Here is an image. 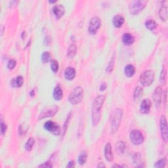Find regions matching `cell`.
<instances>
[{
  "label": "cell",
  "mask_w": 168,
  "mask_h": 168,
  "mask_svg": "<svg viewBox=\"0 0 168 168\" xmlns=\"http://www.w3.org/2000/svg\"><path fill=\"white\" fill-rule=\"evenodd\" d=\"M152 106V103L151 100L148 99H145L141 103L140 107V110L142 114H148V113L151 110V108Z\"/></svg>",
  "instance_id": "obj_13"
},
{
  "label": "cell",
  "mask_w": 168,
  "mask_h": 168,
  "mask_svg": "<svg viewBox=\"0 0 168 168\" xmlns=\"http://www.w3.org/2000/svg\"><path fill=\"white\" fill-rule=\"evenodd\" d=\"M16 65H17L16 61L14 60V59H11L9 61V62H8L7 68L9 70H13L15 67Z\"/></svg>",
  "instance_id": "obj_34"
},
{
  "label": "cell",
  "mask_w": 168,
  "mask_h": 168,
  "mask_svg": "<svg viewBox=\"0 0 168 168\" xmlns=\"http://www.w3.org/2000/svg\"><path fill=\"white\" fill-rule=\"evenodd\" d=\"M76 72L73 67H68L65 71V77L67 80H72L75 78Z\"/></svg>",
  "instance_id": "obj_15"
},
{
  "label": "cell",
  "mask_w": 168,
  "mask_h": 168,
  "mask_svg": "<svg viewBox=\"0 0 168 168\" xmlns=\"http://www.w3.org/2000/svg\"><path fill=\"white\" fill-rule=\"evenodd\" d=\"M125 75L128 77V78H131L134 76L135 73V68L132 65H128L124 69Z\"/></svg>",
  "instance_id": "obj_22"
},
{
  "label": "cell",
  "mask_w": 168,
  "mask_h": 168,
  "mask_svg": "<svg viewBox=\"0 0 168 168\" xmlns=\"http://www.w3.org/2000/svg\"><path fill=\"white\" fill-rule=\"evenodd\" d=\"M143 93V89L141 87H140V86H138L135 88V90L134 91V95H133V98L135 101H138L140 99V97H142Z\"/></svg>",
  "instance_id": "obj_25"
},
{
  "label": "cell",
  "mask_w": 168,
  "mask_h": 168,
  "mask_svg": "<svg viewBox=\"0 0 168 168\" xmlns=\"http://www.w3.org/2000/svg\"><path fill=\"white\" fill-rule=\"evenodd\" d=\"M160 125V131H161L162 139L163 140V141L165 143H167V139H168V128H167V119L165 116L162 115L161 116Z\"/></svg>",
  "instance_id": "obj_10"
},
{
  "label": "cell",
  "mask_w": 168,
  "mask_h": 168,
  "mask_svg": "<svg viewBox=\"0 0 168 168\" xmlns=\"http://www.w3.org/2000/svg\"><path fill=\"white\" fill-rule=\"evenodd\" d=\"M113 167H121V166H119V165H114L112 166Z\"/></svg>",
  "instance_id": "obj_40"
},
{
  "label": "cell",
  "mask_w": 168,
  "mask_h": 168,
  "mask_svg": "<svg viewBox=\"0 0 168 168\" xmlns=\"http://www.w3.org/2000/svg\"><path fill=\"white\" fill-rule=\"evenodd\" d=\"M53 166L51 163H50L49 162H45L43 164H41L39 166V167H52Z\"/></svg>",
  "instance_id": "obj_35"
},
{
  "label": "cell",
  "mask_w": 168,
  "mask_h": 168,
  "mask_svg": "<svg viewBox=\"0 0 168 168\" xmlns=\"http://www.w3.org/2000/svg\"><path fill=\"white\" fill-rule=\"evenodd\" d=\"M167 163V159L166 158H163L161 159V160H158L154 164V167L156 168H162L164 167Z\"/></svg>",
  "instance_id": "obj_30"
},
{
  "label": "cell",
  "mask_w": 168,
  "mask_h": 168,
  "mask_svg": "<svg viewBox=\"0 0 168 168\" xmlns=\"http://www.w3.org/2000/svg\"><path fill=\"white\" fill-rule=\"evenodd\" d=\"M58 110V107L57 106H49L44 108L43 110L40 113L39 116V120H42L45 118L52 117L54 116L57 114V112Z\"/></svg>",
  "instance_id": "obj_9"
},
{
  "label": "cell",
  "mask_w": 168,
  "mask_h": 168,
  "mask_svg": "<svg viewBox=\"0 0 168 168\" xmlns=\"http://www.w3.org/2000/svg\"><path fill=\"white\" fill-rule=\"evenodd\" d=\"M114 58H113L109 62V64L106 68V71L108 72H111L113 69H114Z\"/></svg>",
  "instance_id": "obj_32"
},
{
  "label": "cell",
  "mask_w": 168,
  "mask_h": 168,
  "mask_svg": "<svg viewBox=\"0 0 168 168\" xmlns=\"http://www.w3.org/2000/svg\"><path fill=\"white\" fill-rule=\"evenodd\" d=\"M104 156H105L106 160L108 162H112L114 160V155H113L112 145L110 143H107L104 150Z\"/></svg>",
  "instance_id": "obj_14"
},
{
  "label": "cell",
  "mask_w": 168,
  "mask_h": 168,
  "mask_svg": "<svg viewBox=\"0 0 168 168\" xmlns=\"http://www.w3.org/2000/svg\"><path fill=\"white\" fill-rule=\"evenodd\" d=\"M57 2L54 1V2H49V3H56Z\"/></svg>",
  "instance_id": "obj_41"
},
{
  "label": "cell",
  "mask_w": 168,
  "mask_h": 168,
  "mask_svg": "<svg viewBox=\"0 0 168 168\" xmlns=\"http://www.w3.org/2000/svg\"><path fill=\"white\" fill-rule=\"evenodd\" d=\"M145 26H146V28H148L149 30L152 31L157 28L158 24L156 23V22L155 21H154L152 19H149L145 22Z\"/></svg>",
  "instance_id": "obj_24"
},
{
  "label": "cell",
  "mask_w": 168,
  "mask_h": 168,
  "mask_svg": "<svg viewBox=\"0 0 168 168\" xmlns=\"http://www.w3.org/2000/svg\"><path fill=\"white\" fill-rule=\"evenodd\" d=\"M106 89V83H103L101 86H100V90L104 91Z\"/></svg>",
  "instance_id": "obj_38"
},
{
  "label": "cell",
  "mask_w": 168,
  "mask_h": 168,
  "mask_svg": "<svg viewBox=\"0 0 168 168\" xmlns=\"http://www.w3.org/2000/svg\"><path fill=\"white\" fill-rule=\"evenodd\" d=\"M106 166L103 163H99V165L97 166V167H105Z\"/></svg>",
  "instance_id": "obj_39"
},
{
  "label": "cell",
  "mask_w": 168,
  "mask_h": 168,
  "mask_svg": "<svg viewBox=\"0 0 168 168\" xmlns=\"http://www.w3.org/2000/svg\"><path fill=\"white\" fill-rule=\"evenodd\" d=\"M87 159H88L87 152H86L85 151H82L80 154V155L78 156V163L80 165L82 166V165L85 164L86 161H87Z\"/></svg>",
  "instance_id": "obj_26"
},
{
  "label": "cell",
  "mask_w": 168,
  "mask_h": 168,
  "mask_svg": "<svg viewBox=\"0 0 168 168\" xmlns=\"http://www.w3.org/2000/svg\"><path fill=\"white\" fill-rule=\"evenodd\" d=\"M105 99L106 97L104 95H99L93 101L91 111L92 124L93 126H97L99 123L100 119H101V109Z\"/></svg>",
  "instance_id": "obj_1"
},
{
  "label": "cell",
  "mask_w": 168,
  "mask_h": 168,
  "mask_svg": "<svg viewBox=\"0 0 168 168\" xmlns=\"http://www.w3.org/2000/svg\"><path fill=\"white\" fill-rule=\"evenodd\" d=\"M125 19L121 15H117L113 17L112 23L116 28H120L124 24Z\"/></svg>",
  "instance_id": "obj_16"
},
{
  "label": "cell",
  "mask_w": 168,
  "mask_h": 168,
  "mask_svg": "<svg viewBox=\"0 0 168 168\" xmlns=\"http://www.w3.org/2000/svg\"><path fill=\"white\" fill-rule=\"evenodd\" d=\"M24 78L21 76H19L16 78L13 79L11 81V84L14 88H20L23 85Z\"/></svg>",
  "instance_id": "obj_21"
},
{
  "label": "cell",
  "mask_w": 168,
  "mask_h": 168,
  "mask_svg": "<svg viewBox=\"0 0 168 168\" xmlns=\"http://www.w3.org/2000/svg\"><path fill=\"white\" fill-rule=\"evenodd\" d=\"M129 138L131 142L136 146L141 144L144 141V136L143 133L139 130L137 129L131 131Z\"/></svg>",
  "instance_id": "obj_6"
},
{
  "label": "cell",
  "mask_w": 168,
  "mask_h": 168,
  "mask_svg": "<svg viewBox=\"0 0 168 168\" xmlns=\"http://www.w3.org/2000/svg\"><path fill=\"white\" fill-rule=\"evenodd\" d=\"M75 162L74 161H70L68 163V165L66 166V167H74L75 166Z\"/></svg>",
  "instance_id": "obj_37"
},
{
  "label": "cell",
  "mask_w": 168,
  "mask_h": 168,
  "mask_svg": "<svg viewBox=\"0 0 168 168\" xmlns=\"http://www.w3.org/2000/svg\"><path fill=\"white\" fill-rule=\"evenodd\" d=\"M51 54L48 51H45L42 55V61L44 64L47 62H49L51 61Z\"/></svg>",
  "instance_id": "obj_28"
},
{
  "label": "cell",
  "mask_w": 168,
  "mask_h": 168,
  "mask_svg": "<svg viewBox=\"0 0 168 168\" xmlns=\"http://www.w3.org/2000/svg\"><path fill=\"white\" fill-rule=\"evenodd\" d=\"M167 15H168V9L167 6H163L160 9L159 11V16H160V19L166 22L167 20Z\"/></svg>",
  "instance_id": "obj_19"
},
{
  "label": "cell",
  "mask_w": 168,
  "mask_h": 168,
  "mask_svg": "<svg viewBox=\"0 0 168 168\" xmlns=\"http://www.w3.org/2000/svg\"><path fill=\"white\" fill-rule=\"evenodd\" d=\"M162 95H163V91L160 86H158L154 90V94H153V100L154 104L156 108H160L162 101Z\"/></svg>",
  "instance_id": "obj_11"
},
{
  "label": "cell",
  "mask_w": 168,
  "mask_h": 168,
  "mask_svg": "<svg viewBox=\"0 0 168 168\" xmlns=\"http://www.w3.org/2000/svg\"><path fill=\"white\" fill-rule=\"evenodd\" d=\"M166 78H167V72L166 70L163 69L160 77V81L162 85H165L166 84Z\"/></svg>",
  "instance_id": "obj_29"
},
{
  "label": "cell",
  "mask_w": 168,
  "mask_h": 168,
  "mask_svg": "<svg viewBox=\"0 0 168 168\" xmlns=\"http://www.w3.org/2000/svg\"><path fill=\"white\" fill-rule=\"evenodd\" d=\"M19 3V2H16V1H12L9 2V5H10V7H14L15 6H17V3Z\"/></svg>",
  "instance_id": "obj_36"
},
{
  "label": "cell",
  "mask_w": 168,
  "mask_h": 168,
  "mask_svg": "<svg viewBox=\"0 0 168 168\" xmlns=\"http://www.w3.org/2000/svg\"><path fill=\"white\" fill-rule=\"evenodd\" d=\"M35 143V140L34 138L30 137L27 140L26 143L25 144V149L27 151H30L32 149L34 144Z\"/></svg>",
  "instance_id": "obj_27"
},
{
  "label": "cell",
  "mask_w": 168,
  "mask_h": 168,
  "mask_svg": "<svg viewBox=\"0 0 168 168\" xmlns=\"http://www.w3.org/2000/svg\"><path fill=\"white\" fill-rule=\"evenodd\" d=\"M154 80V72L152 70H146L140 76V82L142 85H151Z\"/></svg>",
  "instance_id": "obj_5"
},
{
  "label": "cell",
  "mask_w": 168,
  "mask_h": 168,
  "mask_svg": "<svg viewBox=\"0 0 168 168\" xmlns=\"http://www.w3.org/2000/svg\"><path fill=\"white\" fill-rule=\"evenodd\" d=\"M63 97V92L62 88L60 85H57V87L54 89L53 91V98L56 101H60Z\"/></svg>",
  "instance_id": "obj_20"
},
{
  "label": "cell",
  "mask_w": 168,
  "mask_h": 168,
  "mask_svg": "<svg viewBox=\"0 0 168 168\" xmlns=\"http://www.w3.org/2000/svg\"><path fill=\"white\" fill-rule=\"evenodd\" d=\"M123 116L122 109L118 108L112 112L111 116V130L112 133H116L120 128V125Z\"/></svg>",
  "instance_id": "obj_2"
},
{
  "label": "cell",
  "mask_w": 168,
  "mask_h": 168,
  "mask_svg": "<svg viewBox=\"0 0 168 168\" xmlns=\"http://www.w3.org/2000/svg\"><path fill=\"white\" fill-rule=\"evenodd\" d=\"M7 126L6 124V123H4L3 120L2 119V120H1V134L2 135H5L6 131H7Z\"/></svg>",
  "instance_id": "obj_33"
},
{
  "label": "cell",
  "mask_w": 168,
  "mask_h": 168,
  "mask_svg": "<svg viewBox=\"0 0 168 168\" xmlns=\"http://www.w3.org/2000/svg\"><path fill=\"white\" fill-rule=\"evenodd\" d=\"M122 42L126 45H130L134 43L135 38L131 34L125 33L122 36Z\"/></svg>",
  "instance_id": "obj_17"
},
{
  "label": "cell",
  "mask_w": 168,
  "mask_h": 168,
  "mask_svg": "<svg viewBox=\"0 0 168 168\" xmlns=\"http://www.w3.org/2000/svg\"><path fill=\"white\" fill-rule=\"evenodd\" d=\"M148 2L144 0H135L132 1L129 6V10L130 14L133 15H138L146 7Z\"/></svg>",
  "instance_id": "obj_4"
},
{
  "label": "cell",
  "mask_w": 168,
  "mask_h": 168,
  "mask_svg": "<svg viewBox=\"0 0 168 168\" xmlns=\"http://www.w3.org/2000/svg\"><path fill=\"white\" fill-rule=\"evenodd\" d=\"M126 146L124 141H118L115 145V150L116 153L118 155H122L124 154L125 151Z\"/></svg>",
  "instance_id": "obj_18"
},
{
  "label": "cell",
  "mask_w": 168,
  "mask_h": 168,
  "mask_svg": "<svg viewBox=\"0 0 168 168\" xmlns=\"http://www.w3.org/2000/svg\"><path fill=\"white\" fill-rule=\"evenodd\" d=\"M77 52V47L74 43L71 44L67 50V57L69 58H74Z\"/></svg>",
  "instance_id": "obj_23"
},
{
  "label": "cell",
  "mask_w": 168,
  "mask_h": 168,
  "mask_svg": "<svg viewBox=\"0 0 168 168\" xmlns=\"http://www.w3.org/2000/svg\"><path fill=\"white\" fill-rule=\"evenodd\" d=\"M44 128L45 130L49 131V133L54 135H58L61 134V128L59 125H58L56 122H54L53 121H47L44 124Z\"/></svg>",
  "instance_id": "obj_7"
},
{
  "label": "cell",
  "mask_w": 168,
  "mask_h": 168,
  "mask_svg": "<svg viewBox=\"0 0 168 168\" xmlns=\"http://www.w3.org/2000/svg\"><path fill=\"white\" fill-rule=\"evenodd\" d=\"M101 20L97 17H93L89 22L88 27V32L92 35H94L97 32L98 30L101 28Z\"/></svg>",
  "instance_id": "obj_8"
},
{
  "label": "cell",
  "mask_w": 168,
  "mask_h": 168,
  "mask_svg": "<svg viewBox=\"0 0 168 168\" xmlns=\"http://www.w3.org/2000/svg\"><path fill=\"white\" fill-rule=\"evenodd\" d=\"M51 70L56 73V72H58V69H59V65H58V63L56 60H53L51 61Z\"/></svg>",
  "instance_id": "obj_31"
},
{
  "label": "cell",
  "mask_w": 168,
  "mask_h": 168,
  "mask_svg": "<svg viewBox=\"0 0 168 168\" xmlns=\"http://www.w3.org/2000/svg\"><path fill=\"white\" fill-rule=\"evenodd\" d=\"M53 13L54 17H56V19H60L65 15V8L64 6L61 5V4H59V5H56L53 8Z\"/></svg>",
  "instance_id": "obj_12"
},
{
  "label": "cell",
  "mask_w": 168,
  "mask_h": 168,
  "mask_svg": "<svg viewBox=\"0 0 168 168\" xmlns=\"http://www.w3.org/2000/svg\"><path fill=\"white\" fill-rule=\"evenodd\" d=\"M84 96V92L83 88L80 87V86H78V87H76L72 91L68 99H69V101L72 104L75 105V104H79L82 101Z\"/></svg>",
  "instance_id": "obj_3"
}]
</instances>
